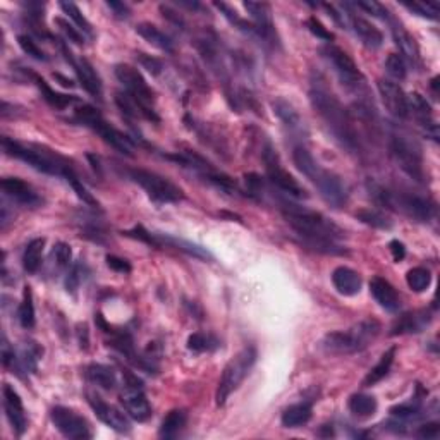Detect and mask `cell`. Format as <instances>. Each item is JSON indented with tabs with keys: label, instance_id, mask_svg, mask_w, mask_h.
<instances>
[{
	"label": "cell",
	"instance_id": "6da1fadb",
	"mask_svg": "<svg viewBox=\"0 0 440 440\" xmlns=\"http://www.w3.org/2000/svg\"><path fill=\"white\" fill-rule=\"evenodd\" d=\"M284 217L287 224L294 229V232L301 237L303 244L327 255H346L348 250L339 244L344 237V231L332 220L327 219L320 212L308 210L289 201H282Z\"/></svg>",
	"mask_w": 440,
	"mask_h": 440
},
{
	"label": "cell",
	"instance_id": "7a4b0ae2",
	"mask_svg": "<svg viewBox=\"0 0 440 440\" xmlns=\"http://www.w3.org/2000/svg\"><path fill=\"white\" fill-rule=\"evenodd\" d=\"M310 102L342 146L348 148L349 151H356L360 148V139L353 126L351 115L332 92L322 84L313 83L310 89Z\"/></svg>",
	"mask_w": 440,
	"mask_h": 440
},
{
	"label": "cell",
	"instance_id": "3957f363",
	"mask_svg": "<svg viewBox=\"0 0 440 440\" xmlns=\"http://www.w3.org/2000/svg\"><path fill=\"white\" fill-rule=\"evenodd\" d=\"M2 150L6 151V155H9V157L23 161L33 167V169H37L38 172L49 174V176H62L65 179L69 174L74 172L73 167L69 165V162L65 161V158L54 153L52 150H46L44 146L23 145V143L14 142L9 136H4Z\"/></svg>",
	"mask_w": 440,
	"mask_h": 440
},
{
	"label": "cell",
	"instance_id": "277c9868",
	"mask_svg": "<svg viewBox=\"0 0 440 440\" xmlns=\"http://www.w3.org/2000/svg\"><path fill=\"white\" fill-rule=\"evenodd\" d=\"M368 189L377 203L384 205L385 208L404 213L413 220L430 222L435 217V203L425 196L396 193V191L384 188L380 184H372V182L368 184Z\"/></svg>",
	"mask_w": 440,
	"mask_h": 440
},
{
	"label": "cell",
	"instance_id": "5b68a950",
	"mask_svg": "<svg viewBox=\"0 0 440 440\" xmlns=\"http://www.w3.org/2000/svg\"><path fill=\"white\" fill-rule=\"evenodd\" d=\"M382 327L377 320H363L349 330L330 332L323 337L322 346L330 354H354L367 349L377 337Z\"/></svg>",
	"mask_w": 440,
	"mask_h": 440
},
{
	"label": "cell",
	"instance_id": "8992f818",
	"mask_svg": "<svg viewBox=\"0 0 440 440\" xmlns=\"http://www.w3.org/2000/svg\"><path fill=\"white\" fill-rule=\"evenodd\" d=\"M256 363V349L253 346H248L243 351L237 353L236 358H232L227 365H225L224 372L217 385L215 401L217 406H224L227 397L236 391L241 385V382L248 377L253 365Z\"/></svg>",
	"mask_w": 440,
	"mask_h": 440
},
{
	"label": "cell",
	"instance_id": "52a82bcc",
	"mask_svg": "<svg viewBox=\"0 0 440 440\" xmlns=\"http://www.w3.org/2000/svg\"><path fill=\"white\" fill-rule=\"evenodd\" d=\"M114 73L119 83L126 88V93H130L132 99L139 103V107L143 108L145 119L153 120V122H161V118L155 112V93L153 89L148 87L142 73L130 64L115 65Z\"/></svg>",
	"mask_w": 440,
	"mask_h": 440
},
{
	"label": "cell",
	"instance_id": "ba28073f",
	"mask_svg": "<svg viewBox=\"0 0 440 440\" xmlns=\"http://www.w3.org/2000/svg\"><path fill=\"white\" fill-rule=\"evenodd\" d=\"M76 119L80 120L81 124H84V126L89 127L92 131H95L105 143L114 146L115 150L120 151V153L127 155V157H132V148L134 146H132L130 136H126L124 132L115 130L114 126H111V124L102 118V114H100L95 107H92V105H87V103L77 107Z\"/></svg>",
	"mask_w": 440,
	"mask_h": 440
},
{
	"label": "cell",
	"instance_id": "9c48e42d",
	"mask_svg": "<svg viewBox=\"0 0 440 440\" xmlns=\"http://www.w3.org/2000/svg\"><path fill=\"white\" fill-rule=\"evenodd\" d=\"M389 150H391L392 158L397 163L403 172L415 181L422 182L425 179V169H423V157L422 150L404 134H392L389 142Z\"/></svg>",
	"mask_w": 440,
	"mask_h": 440
},
{
	"label": "cell",
	"instance_id": "30bf717a",
	"mask_svg": "<svg viewBox=\"0 0 440 440\" xmlns=\"http://www.w3.org/2000/svg\"><path fill=\"white\" fill-rule=\"evenodd\" d=\"M127 174H130V177L136 184H139L146 191L151 200L158 201V203H176V201L184 198V193H182L181 188H177L167 177L158 176V174L151 172V170L131 169Z\"/></svg>",
	"mask_w": 440,
	"mask_h": 440
},
{
	"label": "cell",
	"instance_id": "8fae6325",
	"mask_svg": "<svg viewBox=\"0 0 440 440\" xmlns=\"http://www.w3.org/2000/svg\"><path fill=\"white\" fill-rule=\"evenodd\" d=\"M262 157L265 163V170H267V176L268 179H270L272 184L277 186L280 191H284V193L289 194V196H294V198L308 196L305 188H303V186L299 184V182L296 181V179L291 176L286 169H284L282 163H280L277 151H275V148L272 146L270 143L265 145L262 151Z\"/></svg>",
	"mask_w": 440,
	"mask_h": 440
},
{
	"label": "cell",
	"instance_id": "7c38bea8",
	"mask_svg": "<svg viewBox=\"0 0 440 440\" xmlns=\"http://www.w3.org/2000/svg\"><path fill=\"white\" fill-rule=\"evenodd\" d=\"M124 379H126L124 380V391L120 394V403H122L124 410L136 422H146L151 416V406L143 392L142 380L130 372H124Z\"/></svg>",
	"mask_w": 440,
	"mask_h": 440
},
{
	"label": "cell",
	"instance_id": "4fadbf2b",
	"mask_svg": "<svg viewBox=\"0 0 440 440\" xmlns=\"http://www.w3.org/2000/svg\"><path fill=\"white\" fill-rule=\"evenodd\" d=\"M310 181L317 186L318 191H320L322 198L327 201L330 206L334 208H341L348 203L349 198V191L346 182L342 181L341 177L336 176V174L329 172V170L322 169L320 165L310 174Z\"/></svg>",
	"mask_w": 440,
	"mask_h": 440
},
{
	"label": "cell",
	"instance_id": "5bb4252c",
	"mask_svg": "<svg viewBox=\"0 0 440 440\" xmlns=\"http://www.w3.org/2000/svg\"><path fill=\"white\" fill-rule=\"evenodd\" d=\"M322 56L330 62V65L337 73L342 84H346V87L351 89H360L363 87V76H361L360 69H358V65L354 64V61L344 50L329 44L322 49Z\"/></svg>",
	"mask_w": 440,
	"mask_h": 440
},
{
	"label": "cell",
	"instance_id": "9a60e30c",
	"mask_svg": "<svg viewBox=\"0 0 440 440\" xmlns=\"http://www.w3.org/2000/svg\"><path fill=\"white\" fill-rule=\"evenodd\" d=\"M50 418L64 437L74 440H87L93 437L92 427L87 420L69 408L56 406L50 411Z\"/></svg>",
	"mask_w": 440,
	"mask_h": 440
},
{
	"label": "cell",
	"instance_id": "2e32d148",
	"mask_svg": "<svg viewBox=\"0 0 440 440\" xmlns=\"http://www.w3.org/2000/svg\"><path fill=\"white\" fill-rule=\"evenodd\" d=\"M87 397H88V404L92 406L93 413H95L96 418H99L100 422L105 423L107 427H111L112 430L119 432V434H127V432L131 430L130 418H127V416L124 415L119 408L105 403L103 399H100L99 396L92 394V392H88Z\"/></svg>",
	"mask_w": 440,
	"mask_h": 440
},
{
	"label": "cell",
	"instance_id": "e0dca14e",
	"mask_svg": "<svg viewBox=\"0 0 440 440\" xmlns=\"http://www.w3.org/2000/svg\"><path fill=\"white\" fill-rule=\"evenodd\" d=\"M243 6L244 9L250 13L253 21H255V28L256 33H258V38H262L267 44L277 45L279 38L277 33H275L274 21H272L270 6L265 2H244Z\"/></svg>",
	"mask_w": 440,
	"mask_h": 440
},
{
	"label": "cell",
	"instance_id": "ac0fdd59",
	"mask_svg": "<svg viewBox=\"0 0 440 440\" xmlns=\"http://www.w3.org/2000/svg\"><path fill=\"white\" fill-rule=\"evenodd\" d=\"M377 88H379L382 102H384L385 108H387V111L397 119H408L410 114H408L406 93L403 92V88L389 80L377 81Z\"/></svg>",
	"mask_w": 440,
	"mask_h": 440
},
{
	"label": "cell",
	"instance_id": "d6986e66",
	"mask_svg": "<svg viewBox=\"0 0 440 440\" xmlns=\"http://www.w3.org/2000/svg\"><path fill=\"white\" fill-rule=\"evenodd\" d=\"M2 394H4V410H6L7 420H9L15 435L21 437L26 432V428H28V420H26L21 397H19L18 392L14 391L13 385L9 384H4Z\"/></svg>",
	"mask_w": 440,
	"mask_h": 440
},
{
	"label": "cell",
	"instance_id": "ffe728a7",
	"mask_svg": "<svg viewBox=\"0 0 440 440\" xmlns=\"http://www.w3.org/2000/svg\"><path fill=\"white\" fill-rule=\"evenodd\" d=\"M2 191L6 193V196L11 198V200L18 201L19 205L30 206V208H37V206L44 203V198L31 188L28 182L23 181V179L18 177L2 179Z\"/></svg>",
	"mask_w": 440,
	"mask_h": 440
},
{
	"label": "cell",
	"instance_id": "44dd1931",
	"mask_svg": "<svg viewBox=\"0 0 440 440\" xmlns=\"http://www.w3.org/2000/svg\"><path fill=\"white\" fill-rule=\"evenodd\" d=\"M406 102H408V114H413V118L422 124L423 130H425V132L430 138L437 139L439 130L437 124H435L434 114H432L430 103H428L420 93H410V95H406Z\"/></svg>",
	"mask_w": 440,
	"mask_h": 440
},
{
	"label": "cell",
	"instance_id": "7402d4cb",
	"mask_svg": "<svg viewBox=\"0 0 440 440\" xmlns=\"http://www.w3.org/2000/svg\"><path fill=\"white\" fill-rule=\"evenodd\" d=\"M389 23H391L392 37H394V42H396V45L399 46L401 54L406 57L408 62H410L413 68L422 69V54H420V46H418V44H416L415 38H413L411 34L408 33L406 28H404L401 23L394 21L392 18Z\"/></svg>",
	"mask_w": 440,
	"mask_h": 440
},
{
	"label": "cell",
	"instance_id": "603a6c76",
	"mask_svg": "<svg viewBox=\"0 0 440 440\" xmlns=\"http://www.w3.org/2000/svg\"><path fill=\"white\" fill-rule=\"evenodd\" d=\"M348 21H349V26H351L353 33L356 34L358 40L367 46V49L375 50L384 44V34H382V31L377 28V26H373L372 23L367 21L365 18L356 15L354 13H349Z\"/></svg>",
	"mask_w": 440,
	"mask_h": 440
},
{
	"label": "cell",
	"instance_id": "cb8c5ba5",
	"mask_svg": "<svg viewBox=\"0 0 440 440\" xmlns=\"http://www.w3.org/2000/svg\"><path fill=\"white\" fill-rule=\"evenodd\" d=\"M432 322V313L428 310H416L403 317L392 325L391 336H401V334H420L427 329Z\"/></svg>",
	"mask_w": 440,
	"mask_h": 440
},
{
	"label": "cell",
	"instance_id": "d4e9b609",
	"mask_svg": "<svg viewBox=\"0 0 440 440\" xmlns=\"http://www.w3.org/2000/svg\"><path fill=\"white\" fill-rule=\"evenodd\" d=\"M370 293H372L373 298H375V301L379 303L384 310L391 311V313H394V311L399 310V306H401L399 294H397L394 286H392L389 280H385L382 277H373L372 280H370Z\"/></svg>",
	"mask_w": 440,
	"mask_h": 440
},
{
	"label": "cell",
	"instance_id": "484cf974",
	"mask_svg": "<svg viewBox=\"0 0 440 440\" xmlns=\"http://www.w3.org/2000/svg\"><path fill=\"white\" fill-rule=\"evenodd\" d=\"M44 356V348H42L38 342L28 341L23 344L21 351L19 354H15V360L13 365V373L15 372L18 375H23V372L30 373V372H37L38 361Z\"/></svg>",
	"mask_w": 440,
	"mask_h": 440
},
{
	"label": "cell",
	"instance_id": "4316f807",
	"mask_svg": "<svg viewBox=\"0 0 440 440\" xmlns=\"http://www.w3.org/2000/svg\"><path fill=\"white\" fill-rule=\"evenodd\" d=\"M73 68L77 74V80H80L81 87L87 89L93 99L102 100V80H100V76L93 69V65L87 59H80L73 62Z\"/></svg>",
	"mask_w": 440,
	"mask_h": 440
},
{
	"label": "cell",
	"instance_id": "83f0119b",
	"mask_svg": "<svg viewBox=\"0 0 440 440\" xmlns=\"http://www.w3.org/2000/svg\"><path fill=\"white\" fill-rule=\"evenodd\" d=\"M332 284L342 296H356L361 291V277L349 267H337L332 272Z\"/></svg>",
	"mask_w": 440,
	"mask_h": 440
},
{
	"label": "cell",
	"instance_id": "f1b7e54d",
	"mask_svg": "<svg viewBox=\"0 0 440 440\" xmlns=\"http://www.w3.org/2000/svg\"><path fill=\"white\" fill-rule=\"evenodd\" d=\"M274 107V114L282 120L284 126L287 127L291 132H303L305 131V122H303L301 115L298 114V111L291 105L287 100L279 99L272 103Z\"/></svg>",
	"mask_w": 440,
	"mask_h": 440
},
{
	"label": "cell",
	"instance_id": "f546056e",
	"mask_svg": "<svg viewBox=\"0 0 440 440\" xmlns=\"http://www.w3.org/2000/svg\"><path fill=\"white\" fill-rule=\"evenodd\" d=\"M84 375H87V379L92 384H95L100 389H105V391H112L118 385V375H115L114 368L107 367V365H88L87 370H84Z\"/></svg>",
	"mask_w": 440,
	"mask_h": 440
},
{
	"label": "cell",
	"instance_id": "4dcf8cb0",
	"mask_svg": "<svg viewBox=\"0 0 440 440\" xmlns=\"http://www.w3.org/2000/svg\"><path fill=\"white\" fill-rule=\"evenodd\" d=\"M136 33L146 40L148 44L157 46L158 50H163L167 54L174 52V42L167 37L163 31H161L155 25H150V23H142V25L136 26Z\"/></svg>",
	"mask_w": 440,
	"mask_h": 440
},
{
	"label": "cell",
	"instance_id": "1f68e13d",
	"mask_svg": "<svg viewBox=\"0 0 440 440\" xmlns=\"http://www.w3.org/2000/svg\"><path fill=\"white\" fill-rule=\"evenodd\" d=\"M311 415H313L311 403L293 404L287 410H284L280 422H282V425L286 428H298L306 425L311 420Z\"/></svg>",
	"mask_w": 440,
	"mask_h": 440
},
{
	"label": "cell",
	"instance_id": "d6a6232c",
	"mask_svg": "<svg viewBox=\"0 0 440 440\" xmlns=\"http://www.w3.org/2000/svg\"><path fill=\"white\" fill-rule=\"evenodd\" d=\"M44 250H45V239L44 237H37V239H31L26 244L25 253H23V267L28 274H34L38 272V268L42 267V258H44Z\"/></svg>",
	"mask_w": 440,
	"mask_h": 440
},
{
	"label": "cell",
	"instance_id": "836d02e7",
	"mask_svg": "<svg viewBox=\"0 0 440 440\" xmlns=\"http://www.w3.org/2000/svg\"><path fill=\"white\" fill-rule=\"evenodd\" d=\"M396 351H397V348H396V346H392V348H389L387 351L382 354L379 363H377L375 367L370 370L368 375L365 377V380H363L365 387H372V385L379 384L382 379H385V377L389 375L392 363H394Z\"/></svg>",
	"mask_w": 440,
	"mask_h": 440
},
{
	"label": "cell",
	"instance_id": "e575fe53",
	"mask_svg": "<svg viewBox=\"0 0 440 440\" xmlns=\"http://www.w3.org/2000/svg\"><path fill=\"white\" fill-rule=\"evenodd\" d=\"M31 77H33V81L37 83V87L40 88L42 92V96L46 100V103L52 105V107L56 108H65V107H71L73 103L77 102L76 96H68V95H62V93L56 92V89H52L49 87V83L44 80V77L37 76V74H31Z\"/></svg>",
	"mask_w": 440,
	"mask_h": 440
},
{
	"label": "cell",
	"instance_id": "d590c367",
	"mask_svg": "<svg viewBox=\"0 0 440 440\" xmlns=\"http://www.w3.org/2000/svg\"><path fill=\"white\" fill-rule=\"evenodd\" d=\"M155 236H157L161 246H163V244H165V246H172V248H176V250H181V251L188 253V255L191 256H196V258H201V260L212 258V255H210L205 248L198 246V244H194V243H189V241H186V239H179V237H174L169 234H155Z\"/></svg>",
	"mask_w": 440,
	"mask_h": 440
},
{
	"label": "cell",
	"instance_id": "8d00e7d4",
	"mask_svg": "<svg viewBox=\"0 0 440 440\" xmlns=\"http://www.w3.org/2000/svg\"><path fill=\"white\" fill-rule=\"evenodd\" d=\"M377 399L373 396L368 394H353L348 401L349 411L353 413L358 418H370V416L375 415L377 411Z\"/></svg>",
	"mask_w": 440,
	"mask_h": 440
},
{
	"label": "cell",
	"instance_id": "74e56055",
	"mask_svg": "<svg viewBox=\"0 0 440 440\" xmlns=\"http://www.w3.org/2000/svg\"><path fill=\"white\" fill-rule=\"evenodd\" d=\"M186 413L182 410H172L169 415L163 418L161 430H158V435L162 439H174L181 434L182 428L186 427Z\"/></svg>",
	"mask_w": 440,
	"mask_h": 440
},
{
	"label": "cell",
	"instance_id": "f35d334b",
	"mask_svg": "<svg viewBox=\"0 0 440 440\" xmlns=\"http://www.w3.org/2000/svg\"><path fill=\"white\" fill-rule=\"evenodd\" d=\"M356 219L363 224L370 225L373 229H382V231H389V229L394 227V222L389 219L385 213L379 212V210L373 208H363L356 212Z\"/></svg>",
	"mask_w": 440,
	"mask_h": 440
},
{
	"label": "cell",
	"instance_id": "ab89813d",
	"mask_svg": "<svg viewBox=\"0 0 440 440\" xmlns=\"http://www.w3.org/2000/svg\"><path fill=\"white\" fill-rule=\"evenodd\" d=\"M406 282L411 291H415V293H423V291H427L432 284L430 270H427L425 267L411 268L406 275Z\"/></svg>",
	"mask_w": 440,
	"mask_h": 440
},
{
	"label": "cell",
	"instance_id": "60d3db41",
	"mask_svg": "<svg viewBox=\"0 0 440 440\" xmlns=\"http://www.w3.org/2000/svg\"><path fill=\"white\" fill-rule=\"evenodd\" d=\"M19 323H21L25 329H31L34 325V305H33V293H31V287L26 286L23 291V301L19 305Z\"/></svg>",
	"mask_w": 440,
	"mask_h": 440
},
{
	"label": "cell",
	"instance_id": "b9f144b4",
	"mask_svg": "<svg viewBox=\"0 0 440 440\" xmlns=\"http://www.w3.org/2000/svg\"><path fill=\"white\" fill-rule=\"evenodd\" d=\"M115 103H118L120 112H122L124 115H127V118H131V119L145 118L143 108L139 107V103L132 99L130 93H122V92L115 93Z\"/></svg>",
	"mask_w": 440,
	"mask_h": 440
},
{
	"label": "cell",
	"instance_id": "7bdbcfd3",
	"mask_svg": "<svg viewBox=\"0 0 440 440\" xmlns=\"http://www.w3.org/2000/svg\"><path fill=\"white\" fill-rule=\"evenodd\" d=\"M59 6H61V9L64 11V13L68 14L74 23H76V26L81 30V33H87V34H89V37H92V34H93L92 25H89L88 19L84 18L83 14H81V11L77 9L76 4H73V2H61Z\"/></svg>",
	"mask_w": 440,
	"mask_h": 440
},
{
	"label": "cell",
	"instance_id": "ee69618b",
	"mask_svg": "<svg viewBox=\"0 0 440 440\" xmlns=\"http://www.w3.org/2000/svg\"><path fill=\"white\" fill-rule=\"evenodd\" d=\"M219 346V342L215 341L212 336H206V334L196 332L191 334L188 339V349L193 353H205V351H212Z\"/></svg>",
	"mask_w": 440,
	"mask_h": 440
},
{
	"label": "cell",
	"instance_id": "f6af8a7d",
	"mask_svg": "<svg viewBox=\"0 0 440 440\" xmlns=\"http://www.w3.org/2000/svg\"><path fill=\"white\" fill-rule=\"evenodd\" d=\"M392 416L401 422H416L423 416L422 408L418 404H399V406H394L391 410Z\"/></svg>",
	"mask_w": 440,
	"mask_h": 440
},
{
	"label": "cell",
	"instance_id": "bcb514c9",
	"mask_svg": "<svg viewBox=\"0 0 440 440\" xmlns=\"http://www.w3.org/2000/svg\"><path fill=\"white\" fill-rule=\"evenodd\" d=\"M18 44L19 46L23 49V52L28 54L30 57H33L34 61H40V62H46L49 61V57H46V54L44 52V50L40 49V46L37 45V42L33 40V38L28 37V34H19L18 37Z\"/></svg>",
	"mask_w": 440,
	"mask_h": 440
},
{
	"label": "cell",
	"instance_id": "7dc6e473",
	"mask_svg": "<svg viewBox=\"0 0 440 440\" xmlns=\"http://www.w3.org/2000/svg\"><path fill=\"white\" fill-rule=\"evenodd\" d=\"M65 181H68L69 184L73 186V189L76 191L77 198H80V200H83V203H87L89 206H99V200H96V198L93 196V194L87 189V186H84L83 182L80 181V177L76 176V172L69 174V176L65 177Z\"/></svg>",
	"mask_w": 440,
	"mask_h": 440
},
{
	"label": "cell",
	"instance_id": "c3c4849f",
	"mask_svg": "<svg viewBox=\"0 0 440 440\" xmlns=\"http://www.w3.org/2000/svg\"><path fill=\"white\" fill-rule=\"evenodd\" d=\"M408 11L427 19H439V4L435 2H413L404 4Z\"/></svg>",
	"mask_w": 440,
	"mask_h": 440
},
{
	"label": "cell",
	"instance_id": "681fc988",
	"mask_svg": "<svg viewBox=\"0 0 440 440\" xmlns=\"http://www.w3.org/2000/svg\"><path fill=\"white\" fill-rule=\"evenodd\" d=\"M385 71L396 80H404L406 77V62L399 54H391L385 61Z\"/></svg>",
	"mask_w": 440,
	"mask_h": 440
},
{
	"label": "cell",
	"instance_id": "f907efd6",
	"mask_svg": "<svg viewBox=\"0 0 440 440\" xmlns=\"http://www.w3.org/2000/svg\"><path fill=\"white\" fill-rule=\"evenodd\" d=\"M354 7H358V9L367 11V13L372 14L373 18L384 19V21H391V13H389V11L385 9L384 6H382V4L375 2V0H365V2H356V4H354Z\"/></svg>",
	"mask_w": 440,
	"mask_h": 440
},
{
	"label": "cell",
	"instance_id": "816d5d0a",
	"mask_svg": "<svg viewBox=\"0 0 440 440\" xmlns=\"http://www.w3.org/2000/svg\"><path fill=\"white\" fill-rule=\"evenodd\" d=\"M52 258L56 260L57 267L68 268L73 260V250L68 243H57L52 250Z\"/></svg>",
	"mask_w": 440,
	"mask_h": 440
},
{
	"label": "cell",
	"instance_id": "f5cc1de1",
	"mask_svg": "<svg viewBox=\"0 0 440 440\" xmlns=\"http://www.w3.org/2000/svg\"><path fill=\"white\" fill-rule=\"evenodd\" d=\"M124 236L127 237H132V239H138V241H143V243L150 244V246H155V248H161V243H158L157 236L151 234V232H148L143 225H136V227H132L131 231H124L122 232Z\"/></svg>",
	"mask_w": 440,
	"mask_h": 440
},
{
	"label": "cell",
	"instance_id": "db71d44e",
	"mask_svg": "<svg viewBox=\"0 0 440 440\" xmlns=\"http://www.w3.org/2000/svg\"><path fill=\"white\" fill-rule=\"evenodd\" d=\"M83 270H84V267L81 263L73 265L68 277H65V289H68V293L76 294V291L80 289V284H81V280H83Z\"/></svg>",
	"mask_w": 440,
	"mask_h": 440
},
{
	"label": "cell",
	"instance_id": "11a10c76",
	"mask_svg": "<svg viewBox=\"0 0 440 440\" xmlns=\"http://www.w3.org/2000/svg\"><path fill=\"white\" fill-rule=\"evenodd\" d=\"M56 25L59 26L62 33H64V37L68 38L69 42H73V44H76V45H83L84 44L83 33L74 28L73 25H69L68 21H64V19H62V18H57L56 19Z\"/></svg>",
	"mask_w": 440,
	"mask_h": 440
},
{
	"label": "cell",
	"instance_id": "9f6ffc18",
	"mask_svg": "<svg viewBox=\"0 0 440 440\" xmlns=\"http://www.w3.org/2000/svg\"><path fill=\"white\" fill-rule=\"evenodd\" d=\"M306 26H308V30L311 31V33H313L317 38H320V40H325V42L334 40V34L322 25L320 19H318L317 15H311V18H308Z\"/></svg>",
	"mask_w": 440,
	"mask_h": 440
},
{
	"label": "cell",
	"instance_id": "6f0895ef",
	"mask_svg": "<svg viewBox=\"0 0 440 440\" xmlns=\"http://www.w3.org/2000/svg\"><path fill=\"white\" fill-rule=\"evenodd\" d=\"M136 59L139 61V64H142L148 73L153 74V76H158V74L163 71V62L158 61L157 57L146 56V54H136Z\"/></svg>",
	"mask_w": 440,
	"mask_h": 440
},
{
	"label": "cell",
	"instance_id": "680465c9",
	"mask_svg": "<svg viewBox=\"0 0 440 440\" xmlns=\"http://www.w3.org/2000/svg\"><path fill=\"white\" fill-rule=\"evenodd\" d=\"M244 182H246V188L250 196H256V194L262 193L263 189V181L258 174H246L244 176Z\"/></svg>",
	"mask_w": 440,
	"mask_h": 440
},
{
	"label": "cell",
	"instance_id": "91938a15",
	"mask_svg": "<svg viewBox=\"0 0 440 440\" xmlns=\"http://www.w3.org/2000/svg\"><path fill=\"white\" fill-rule=\"evenodd\" d=\"M107 265L112 268V270L119 272V274H130L131 272L130 262H126L124 258H119V256L108 255L107 256Z\"/></svg>",
	"mask_w": 440,
	"mask_h": 440
},
{
	"label": "cell",
	"instance_id": "94428289",
	"mask_svg": "<svg viewBox=\"0 0 440 440\" xmlns=\"http://www.w3.org/2000/svg\"><path fill=\"white\" fill-rule=\"evenodd\" d=\"M416 435H418L420 439H427V440L439 439V435H440L439 423H427V425L420 427L418 434H416Z\"/></svg>",
	"mask_w": 440,
	"mask_h": 440
},
{
	"label": "cell",
	"instance_id": "6125c7cd",
	"mask_svg": "<svg viewBox=\"0 0 440 440\" xmlns=\"http://www.w3.org/2000/svg\"><path fill=\"white\" fill-rule=\"evenodd\" d=\"M107 7L111 11H114V15L119 19H127L131 14L130 7H127L124 2H114V0H112V2H107Z\"/></svg>",
	"mask_w": 440,
	"mask_h": 440
},
{
	"label": "cell",
	"instance_id": "be15d7a7",
	"mask_svg": "<svg viewBox=\"0 0 440 440\" xmlns=\"http://www.w3.org/2000/svg\"><path fill=\"white\" fill-rule=\"evenodd\" d=\"M161 11H162L163 18L169 19L170 23H174V25L179 26V28H184V19H182L181 15H179V13H176V11L170 9L169 6H161Z\"/></svg>",
	"mask_w": 440,
	"mask_h": 440
},
{
	"label": "cell",
	"instance_id": "e7e4bbea",
	"mask_svg": "<svg viewBox=\"0 0 440 440\" xmlns=\"http://www.w3.org/2000/svg\"><path fill=\"white\" fill-rule=\"evenodd\" d=\"M389 250H391L392 258H394L396 262H401V260H403L404 256H406V248H404V244L401 243V241H397V239L391 241V243H389Z\"/></svg>",
	"mask_w": 440,
	"mask_h": 440
},
{
	"label": "cell",
	"instance_id": "03108f58",
	"mask_svg": "<svg viewBox=\"0 0 440 440\" xmlns=\"http://www.w3.org/2000/svg\"><path fill=\"white\" fill-rule=\"evenodd\" d=\"M77 336H80V346L81 349H88V329L87 325H80V330H77Z\"/></svg>",
	"mask_w": 440,
	"mask_h": 440
},
{
	"label": "cell",
	"instance_id": "003e7915",
	"mask_svg": "<svg viewBox=\"0 0 440 440\" xmlns=\"http://www.w3.org/2000/svg\"><path fill=\"white\" fill-rule=\"evenodd\" d=\"M176 4H177L179 7H186V9H189V11H196V9H200V7H201L198 2H184V0H181V2H179V0H177Z\"/></svg>",
	"mask_w": 440,
	"mask_h": 440
}]
</instances>
